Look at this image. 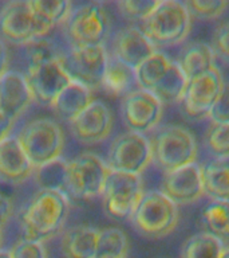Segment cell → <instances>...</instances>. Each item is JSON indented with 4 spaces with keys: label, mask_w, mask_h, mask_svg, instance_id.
<instances>
[{
    "label": "cell",
    "mask_w": 229,
    "mask_h": 258,
    "mask_svg": "<svg viewBox=\"0 0 229 258\" xmlns=\"http://www.w3.org/2000/svg\"><path fill=\"white\" fill-rule=\"evenodd\" d=\"M68 213L70 201L66 194L39 189L20 214L23 238L44 243L63 229Z\"/></svg>",
    "instance_id": "obj_1"
},
{
    "label": "cell",
    "mask_w": 229,
    "mask_h": 258,
    "mask_svg": "<svg viewBox=\"0 0 229 258\" xmlns=\"http://www.w3.org/2000/svg\"><path fill=\"white\" fill-rule=\"evenodd\" d=\"M141 30L154 47L184 43L192 30V16L184 2L162 0L141 23Z\"/></svg>",
    "instance_id": "obj_2"
},
{
    "label": "cell",
    "mask_w": 229,
    "mask_h": 258,
    "mask_svg": "<svg viewBox=\"0 0 229 258\" xmlns=\"http://www.w3.org/2000/svg\"><path fill=\"white\" fill-rule=\"evenodd\" d=\"M153 163L164 173L197 163L198 145L194 135L185 126L164 125L150 137Z\"/></svg>",
    "instance_id": "obj_3"
},
{
    "label": "cell",
    "mask_w": 229,
    "mask_h": 258,
    "mask_svg": "<svg viewBox=\"0 0 229 258\" xmlns=\"http://www.w3.org/2000/svg\"><path fill=\"white\" fill-rule=\"evenodd\" d=\"M138 234L149 239H161L176 230L180 221L178 206L160 189L145 191L132 217L129 218Z\"/></svg>",
    "instance_id": "obj_4"
},
{
    "label": "cell",
    "mask_w": 229,
    "mask_h": 258,
    "mask_svg": "<svg viewBox=\"0 0 229 258\" xmlns=\"http://www.w3.org/2000/svg\"><path fill=\"white\" fill-rule=\"evenodd\" d=\"M15 136L35 168L59 159L66 145L63 129L50 117L27 121Z\"/></svg>",
    "instance_id": "obj_5"
},
{
    "label": "cell",
    "mask_w": 229,
    "mask_h": 258,
    "mask_svg": "<svg viewBox=\"0 0 229 258\" xmlns=\"http://www.w3.org/2000/svg\"><path fill=\"white\" fill-rule=\"evenodd\" d=\"M64 27L72 47L104 46L111 32V19L103 4L88 2L72 8Z\"/></svg>",
    "instance_id": "obj_6"
},
{
    "label": "cell",
    "mask_w": 229,
    "mask_h": 258,
    "mask_svg": "<svg viewBox=\"0 0 229 258\" xmlns=\"http://www.w3.org/2000/svg\"><path fill=\"white\" fill-rule=\"evenodd\" d=\"M48 30L32 10L30 0H12L0 7V39L4 43L24 46L46 38Z\"/></svg>",
    "instance_id": "obj_7"
},
{
    "label": "cell",
    "mask_w": 229,
    "mask_h": 258,
    "mask_svg": "<svg viewBox=\"0 0 229 258\" xmlns=\"http://www.w3.org/2000/svg\"><path fill=\"white\" fill-rule=\"evenodd\" d=\"M108 172L102 157L91 152L80 153L67 161V195L76 199L102 197Z\"/></svg>",
    "instance_id": "obj_8"
},
{
    "label": "cell",
    "mask_w": 229,
    "mask_h": 258,
    "mask_svg": "<svg viewBox=\"0 0 229 258\" xmlns=\"http://www.w3.org/2000/svg\"><path fill=\"white\" fill-rule=\"evenodd\" d=\"M153 163L150 139L142 133L124 132L111 141L106 164L118 172L141 175Z\"/></svg>",
    "instance_id": "obj_9"
},
{
    "label": "cell",
    "mask_w": 229,
    "mask_h": 258,
    "mask_svg": "<svg viewBox=\"0 0 229 258\" xmlns=\"http://www.w3.org/2000/svg\"><path fill=\"white\" fill-rule=\"evenodd\" d=\"M144 194L141 175L110 169L102 192L104 210L110 217L116 219H129Z\"/></svg>",
    "instance_id": "obj_10"
},
{
    "label": "cell",
    "mask_w": 229,
    "mask_h": 258,
    "mask_svg": "<svg viewBox=\"0 0 229 258\" xmlns=\"http://www.w3.org/2000/svg\"><path fill=\"white\" fill-rule=\"evenodd\" d=\"M224 78L217 66L189 80L181 101V110L193 121L209 118L212 109L224 90Z\"/></svg>",
    "instance_id": "obj_11"
},
{
    "label": "cell",
    "mask_w": 229,
    "mask_h": 258,
    "mask_svg": "<svg viewBox=\"0 0 229 258\" xmlns=\"http://www.w3.org/2000/svg\"><path fill=\"white\" fill-rule=\"evenodd\" d=\"M107 62L108 52L104 46L71 47L67 54L62 55V63L70 78L91 90L102 86Z\"/></svg>",
    "instance_id": "obj_12"
},
{
    "label": "cell",
    "mask_w": 229,
    "mask_h": 258,
    "mask_svg": "<svg viewBox=\"0 0 229 258\" xmlns=\"http://www.w3.org/2000/svg\"><path fill=\"white\" fill-rule=\"evenodd\" d=\"M164 106L153 93L138 88L122 98L121 116L129 131L146 135L158 128Z\"/></svg>",
    "instance_id": "obj_13"
},
{
    "label": "cell",
    "mask_w": 229,
    "mask_h": 258,
    "mask_svg": "<svg viewBox=\"0 0 229 258\" xmlns=\"http://www.w3.org/2000/svg\"><path fill=\"white\" fill-rule=\"evenodd\" d=\"M26 77L34 101L44 106H51L60 92L71 82V78L62 63V56L28 64Z\"/></svg>",
    "instance_id": "obj_14"
},
{
    "label": "cell",
    "mask_w": 229,
    "mask_h": 258,
    "mask_svg": "<svg viewBox=\"0 0 229 258\" xmlns=\"http://www.w3.org/2000/svg\"><path fill=\"white\" fill-rule=\"evenodd\" d=\"M160 191L177 206H189L205 197L202 171L198 163L164 173Z\"/></svg>",
    "instance_id": "obj_15"
},
{
    "label": "cell",
    "mask_w": 229,
    "mask_h": 258,
    "mask_svg": "<svg viewBox=\"0 0 229 258\" xmlns=\"http://www.w3.org/2000/svg\"><path fill=\"white\" fill-rule=\"evenodd\" d=\"M68 124L76 140L82 144L92 145L110 137L114 126V116L111 109L103 101L94 100Z\"/></svg>",
    "instance_id": "obj_16"
},
{
    "label": "cell",
    "mask_w": 229,
    "mask_h": 258,
    "mask_svg": "<svg viewBox=\"0 0 229 258\" xmlns=\"http://www.w3.org/2000/svg\"><path fill=\"white\" fill-rule=\"evenodd\" d=\"M34 102L26 74L7 70L0 76V110L16 121Z\"/></svg>",
    "instance_id": "obj_17"
},
{
    "label": "cell",
    "mask_w": 229,
    "mask_h": 258,
    "mask_svg": "<svg viewBox=\"0 0 229 258\" xmlns=\"http://www.w3.org/2000/svg\"><path fill=\"white\" fill-rule=\"evenodd\" d=\"M156 51L154 44L148 39V36L140 27L129 26L121 28L116 34L112 39V52L110 55L130 68L137 69Z\"/></svg>",
    "instance_id": "obj_18"
},
{
    "label": "cell",
    "mask_w": 229,
    "mask_h": 258,
    "mask_svg": "<svg viewBox=\"0 0 229 258\" xmlns=\"http://www.w3.org/2000/svg\"><path fill=\"white\" fill-rule=\"evenodd\" d=\"M35 167L22 148L15 135L0 141V180L20 184L34 176Z\"/></svg>",
    "instance_id": "obj_19"
},
{
    "label": "cell",
    "mask_w": 229,
    "mask_h": 258,
    "mask_svg": "<svg viewBox=\"0 0 229 258\" xmlns=\"http://www.w3.org/2000/svg\"><path fill=\"white\" fill-rule=\"evenodd\" d=\"M99 230L91 226L78 225L66 230L60 241L64 258H95Z\"/></svg>",
    "instance_id": "obj_20"
},
{
    "label": "cell",
    "mask_w": 229,
    "mask_h": 258,
    "mask_svg": "<svg viewBox=\"0 0 229 258\" xmlns=\"http://www.w3.org/2000/svg\"><path fill=\"white\" fill-rule=\"evenodd\" d=\"M94 101L92 90L86 85L72 81L60 92V94L52 102L51 108L56 116L62 120L72 121L79 113H82Z\"/></svg>",
    "instance_id": "obj_21"
},
{
    "label": "cell",
    "mask_w": 229,
    "mask_h": 258,
    "mask_svg": "<svg viewBox=\"0 0 229 258\" xmlns=\"http://www.w3.org/2000/svg\"><path fill=\"white\" fill-rule=\"evenodd\" d=\"M176 62L189 81L214 68L216 55L210 44L205 42H189L181 48Z\"/></svg>",
    "instance_id": "obj_22"
},
{
    "label": "cell",
    "mask_w": 229,
    "mask_h": 258,
    "mask_svg": "<svg viewBox=\"0 0 229 258\" xmlns=\"http://www.w3.org/2000/svg\"><path fill=\"white\" fill-rule=\"evenodd\" d=\"M205 195L210 201L229 202V157H214L201 165Z\"/></svg>",
    "instance_id": "obj_23"
},
{
    "label": "cell",
    "mask_w": 229,
    "mask_h": 258,
    "mask_svg": "<svg viewBox=\"0 0 229 258\" xmlns=\"http://www.w3.org/2000/svg\"><path fill=\"white\" fill-rule=\"evenodd\" d=\"M137 77L136 69L130 68L124 62L108 54V62L104 72L102 86L104 92L114 97H125L133 90H136Z\"/></svg>",
    "instance_id": "obj_24"
},
{
    "label": "cell",
    "mask_w": 229,
    "mask_h": 258,
    "mask_svg": "<svg viewBox=\"0 0 229 258\" xmlns=\"http://www.w3.org/2000/svg\"><path fill=\"white\" fill-rule=\"evenodd\" d=\"M201 223L206 233L229 246V202L210 201L201 213Z\"/></svg>",
    "instance_id": "obj_25"
},
{
    "label": "cell",
    "mask_w": 229,
    "mask_h": 258,
    "mask_svg": "<svg viewBox=\"0 0 229 258\" xmlns=\"http://www.w3.org/2000/svg\"><path fill=\"white\" fill-rule=\"evenodd\" d=\"M186 85H188L186 77L181 72L176 60H173L168 73L162 77V80L157 84L152 93L164 105L181 104L186 90Z\"/></svg>",
    "instance_id": "obj_26"
},
{
    "label": "cell",
    "mask_w": 229,
    "mask_h": 258,
    "mask_svg": "<svg viewBox=\"0 0 229 258\" xmlns=\"http://www.w3.org/2000/svg\"><path fill=\"white\" fill-rule=\"evenodd\" d=\"M173 60L166 54L156 51L152 56H149L144 63H141L136 69L137 85L138 88L152 93L157 84L162 80V77L168 73L172 66Z\"/></svg>",
    "instance_id": "obj_27"
},
{
    "label": "cell",
    "mask_w": 229,
    "mask_h": 258,
    "mask_svg": "<svg viewBox=\"0 0 229 258\" xmlns=\"http://www.w3.org/2000/svg\"><path fill=\"white\" fill-rule=\"evenodd\" d=\"M225 245L212 234H193L182 243L180 258H221Z\"/></svg>",
    "instance_id": "obj_28"
},
{
    "label": "cell",
    "mask_w": 229,
    "mask_h": 258,
    "mask_svg": "<svg viewBox=\"0 0 229 258\" xmlns=\"http://www.w3.org/2000/svg\"><path fill=\"white\" fill-rule=\"evenodd\" d=\"M34 177L40 189L59 191L67 195V160L62 157L35 168Z\"/></svg>",
    "instance_id": "obj_29"
},
{
    "label": "cell",
    "mask_w": 229,
    "mask_h": 258,
    "mask_svg": "<svg viewBox=\"0 0 229 258\" xmlns=\"http://www.w3.org/2000/svg\"><path fill=\"white\" fill-rule=\"evenodd\" d=\"M129 239L124 230L107 227L99 230L95 258H126Z\"/></svg>",
    "instance_id": "obj_30"
},
{
    "label": "cell",
    "mask_w": 229,
    "mask_h": 258,
    "mask_svg": "<svg viewBox=\"0 0 229 258\" xmlns=\"http://www.w3.org/2000/svg\"><path fill=\"white\" fill-rule=\"evenodd\" d=\"M30 4L50 31L56 24L64 23L72 11V3L68 0H30Z\"/></svg>",
    "instance_id": "obj_31"
},
{
    "label": "cell",
    "mask_w": 229,
    "mask_h": 258,
    "mask_svg": "<svg viewBox=\"0 0 229 258\" xmlns=\"http://www.w3.org/2000/svg\"><path fill=\"white\" fill-rule=\"evenodd\" d=\"M205 145L214 157H229V122L210 124L204 136Z\"/></svg>",
    "instance_id": "obj_32"
},
{
    "label": "cell",
    "mask_w": 229,
    "mask_h": 258,
    "mask_svg": "<svg viewBox=\"0 0 229 258\" xmlns=\"http://www.w3.org/2000/svg\"><path fill=\"white\" fill-rule=\"evenodd\" d=\"M190 16L200 20H214L220 18L229 7L225 0H190L186 2Z\"/></svg>",
    "instance_id": "obj_33"
},
{
    "label": "cell",
    "mask_w": 229,
    "mask_h": 258,
    "mask_svg": "<svg viewBox=\"0 0 229 258\" xmlns=\"http://www.w3.org/2000/svg\"><path fill=\"white\" fill-rule=\"evenodd\" d=\"M23 47L24 51H26V58H27L28 64L55 59V58H59V56L63 55V54H60L56 50L55 44L52 43L50 39H47V38L34 39L31 42H28L27 44H24Z\"/></svg>",
    "instance_id": "obj_34"
},
{
    "label": "cell",
    "mask_w": 229,
    "mask_h": 258,
    "mask_svg": "<svg viewBox=\"0 0 229 258\" xmlns=\"http://www.w3.org/2000/svg\"><path fill=\"white\" fill-rule=\"evenodd\" d=\"M157 4L158 0H124L118 2L117 7L125 19L142 23L157 7Z\"/></svg>",
    "instance_id": "obj_35"
},
{
    "label": "cell",
    "mask_w": 229,
    "mask_h": 258,
    "mask_svg": "<svg viewBox=\"0 0 229 258\" xmlns=\"http://www.w3.org/2000/svg\"><path fill=\"white\" fill-rule=\"evenodd\" d=\"M11 258H47L44 243L30 239H19L10 250Z\"/></svg>",
    "instance_id": "obj_36"
},
{
    "label": "cell",
    "mask_w": 229,
    "mask_h": 258,
    "mask_svg": "<svg viewBox=\"0 0 229 258\" xmlns=\"http://www.w3.org/2000/svg\"><path fill=\"white\" fill-rule=\"evenodd\" d=\"M210 47L214 55L229 63V20L222 22L213 30Z\"/></svg>",
    "instance_id": "obj_37"
},
{
    "label": "cell",
    "mask_w": 229,
    "mask_h": 258,
    "mask_svg": "<svg viewBox=\"0 0 229 258\" xmlns=\"http://www.w3.org/2000/svg\"><path fill=\"white\" fill-rule=\"evenodd\" d=\"M213 124H225L229 122V84H225L224 90L220 98L214 105V108L209 116Z\"/></svg>",
    "instance_id": "obj_38"
},
{
    "label": "cell",
    "mask_w": 229,
    "mask_h": 258,
    "mask_svg": "<svg viewBox=\"0 0 229 258\" xmlns=\"http://www.w3.org/2000/svg\"><path fill=\"white\" fill-rule=\"evenodd\" d=\"M14 213V203L8 197L0 192V229H3L11 219Z\"/></svg>",
    "instance_id": "obj_39"
},
{
    "label": "cell",
    "mask_w": 229,
    "mask_h": 258,
    "mask_svg": "<svg viewBox=\"0 0 229 258\" xmlns=\"http://www.w3.org/2000/svg\"><path fill=\"white\" fill-rule=\"evenodd\" d=\"M14 124H15V121L12 120L11 117H8L6 113L0 110V141L4 140L6 137L11 135Z\"/></svg>",
    "instance_id": "obj_40"
},
{
    "label": "cell",
    "mask_w": 229,
    "mask_h": 258,
    "mask_svg": "<svg viewBox=\"0 0 229 258\" xmlns=\"http://www.w3.org/2000/svg\"><path fill=\"white\" fill-rule=\"evenodd\" d=\"M8 63H10V54H8V48L3 40L0 39V76L7 72Z\"/></svg>",
    "instance_id": "obj_41"
},
{
    "label": "cell",
    "mask_w": 229,
    "mask_h": 258,
    "mask_svg": "<svg viewBox=\"0 0 229 258\" xmlns=\"http://www.w3.org/2000/svg\"><path fill=\"white\" fill-rule=\"evenodd\" d=\"M0 258H11V254H10V250L0 249Z\"/></svg>",
    "instance_id": "obj_42"
},
{
    "label": "cell",
    "mask_w": 229,
    "mask_h": 258,
    "mask_svg": "<svg viewBox=\"0 0 229 258\" xmlns=\"http://www.w3.org/2000/svg\"><path fill=\"white\" fill-rule=\"evenodd\" d=\"M221 258H229V246H225L224 251H222V255Z\"/></svg>",
    "instance_id": "obj_43"
},
{
    "label": "cell",
    "mask_w": 229,
    "mask_h": 258,
    "mask_svg": "<svg viewBox=\"0 0 229 258\" xmlns=\"http://www.w3.org/2000/svg\"><path fill=\"white\" fill-rule=\"evenodd\" d=\"M3 241H4V235H3V230L0 229V249H2V246H3Z\"/></svg>",
    "instance_id": "obj_44"
}]
</instances>
